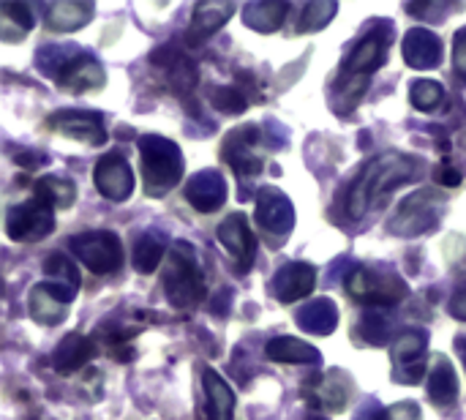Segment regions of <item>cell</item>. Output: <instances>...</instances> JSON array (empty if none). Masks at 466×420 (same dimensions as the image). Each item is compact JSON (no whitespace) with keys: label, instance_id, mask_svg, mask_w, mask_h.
I'll return each mask as SVG.
<instances>
[{"label":"cell","instance_id":"cell-3","mask_svg":"<svg viewBox=\"0 0 466 420\" xmlns=\"http://www.w3.org/2000/svg\"><path fill=\"white\" fill-rule=\"evenodd\" d=\"M142 153V172H145V191L147 197L169 194L183 178V156L180 148L164 137L147 134L139 139Z\"/></svg>","mask_w":466,"mask_h":420},{"label":"cell","instance_id":"cell-25","mask_svg":"<svg viewBox=\"0 0 466 420\" xmlns=\"http://www.w3.org/2000/svg\"><path fill=\"white\" fill-rule=\"evenodd\" d=\"M429 399L437 407H451L459 399V380L456 369L445 355H437L429 372Z\"/></svg>","mask_w":466,"mask_h":420},{"label":"cell","instance_id":"cell-5","mask_svg":"<svg viewBox=\"0 0 466 420\" xmlns=\"http://www.w3.org/2000/svg\"><path fill=\"white\" fill-rule=\"evenodd\" d=\"M347 292L371 309H382V306H393L407 295V284L393 276V273H382V271H369V268H358L350 279H347Z\"/></svg>","mask_w":466,"mask_h":420},{"label":"cell","instance_id":"cell-23","mask_svg":"<svg viewBox=\"0 0 466 420\" xmlns=\"http://www.w3.org/2000/svg\"><path fill=\"white\" fill-rule=\"evenodd\" d=\"M93 355H96V342H93V339L79 336V333H68V336L57 344L52 364H55V369H57L60 374H74V372L85 369V366L90 364Z\"/></svg>","mask_w":466,"mask_h":420},{"label":"cell","instance_id":"cell-19","mask_svg":"<svg viewBox=\"0 0 466 420\" xmlns=\"http://www.w3.org/2000/svg\"><path fill=\"white\" fill-rule=\"evenodd\" d=\"M153 60V66H158L164 74H167V79H169V85L175 87V90H180V93H188L194 85H197V66L180 52V49H175V46H161V49H156V55L150 57Z\"/></svg>","mask_w":466,"mask_h":420},{"label":"cell","instance_id":"cell-32","mask_svg":"<svg viewBox=\"0 0 466 420\" xmlns=\"http://www.w3.org/2000/svg\"><path fill=\"white\" fill-rule=\"evenodd\" d=\"M167 243L158 232H145L137 243H134V268L139 273H153L158 268V262L164 260Z\"/></svg>","mask_w":466,"mask_h":420},{"label":"cell","instance_id":"cell-15","mask_svg":"<svg viewBox=\"0 0 466 420\" xmlns=\"http://www.w3.org/2000/svg\"><path fill=\"white\" fill-rule=\"evenodd\" d=\"M104 82H106V77H104L101 63L87 55H74L57 68V85L68 93L101 90Z\"/></svg>","mask_w":466,"mask_h":420},{"label":"cell","instance_id":"cell-40","mask_svg":"<svg viewBox=\"0 0 466 420\" xmlns=\"http://www.w3.org/2000/svg\"><path fill=\"white\" fill-rule=\"evenodd\" d=\"M434 178H437V183H442V186H459V183H461V172H459L456 167H451L448 159L437 167Z\"/></svg>","mask_w":466,"mask_h":420},{"label":"cell","instance_id":"cell-26","mask_svg":"<svg viewBox=\"0 0 466 420\" xmlns=\"http://www.w3.org/2000/svg\"><path fill=\"white\" fill-rule=\"evenodd\" d=\"M93 14L90 3H79V0H57L46 8V27L57 30V33H68V30H79Z\"/></svg>","mask_w":466,"mask_h":420},{"label":"cell","instance_id":"cell-12","mask_svg":"<svg viewBox=\"0 0 466 420\" xmlns=\"http://www.w3.org/2000/svg\"><path fill=\"white\" fill-rule=\"evenodd\" d=\"M93 180H96V189H98L106 200H112V202H123V200H128L131 191H134V169H131V164H128L120 153L104 156V159L96 164Z\"/></svg>","mask_w":466,"mask_h":420},{"label":"cell","instance_id":"cell-38","mask_svg":"<svg viewBox=\"0 0 466 420\" xmlns=\"http://www.w3.org/2000/svg\"><path fill=\"white\" fill-rule=\"evenodd\" d=\"M385 420H420V407L412 402H401V405L385 410Z\"/></svg>","mask_w":466,"mask_h":420},{"label":"cell","instance_id":"cell-14","mask_svg":"<svg viewBox=\"0 0 466 420\" xmlns=\"http://www.w3.org/2000/svg\"><path fill=\"white\" fill-rule=\"evenodd\" d=\"M218 241L221 246L238 260V268L240 273H246L254 262V254H257V241H254V232L246 221L243 213H232L227 216L221 224H218Z\"/></svg>","mask_w":466,"mask_h":420},{"label":"cell","instance_id":"cell-42","mask_svg":"<svg viewBox=\"0 0 466 420\" xmlns=\"http://www.w3.org/2000/svg\"><path fill=\"white\" fill-rule=\"evenodd\" d=\"M358 420H385V413H380L377 407H374V410H363Z\"/></svg>","mask_w":466,"mask_h":420},{"label":"cell","instance_id":"cell-2","mask_svg":"<svg viewBox=\"0 0 466 420\" xmlns=\"http://www.w3.org/2000/svg\"><path fill=\"white\" fill-rule=\"evenodd\" d=\"M393 30L390 25L380 22L374 30H369L352 49V55L347 57L339 82H336V104L341 109H350L358 104V98L366 90L369 77L388 60V46H390Z\"/></svg>","mask_w":466,"mask_h":420},{"label":"cell","instance_id":"cell-30","mask_svg":"<svg viewBox=\"0 0 466 420\" xmlns=\"http://www.w3.org/2000/svg\"><path fill=\"white\" fill-rule=\"evenodd\" d=\"M0 16H3V25H0V38L3 41H16L22 36L30 33L33 27V14L25 3H3L0 5Z\"/></svg>","mask_w":466,"mask_h":420},{"label":"cell","instance_id":"cell-24","mask_svg":"<svg viewBox=\"0 0 466 420\" xmlns=\"http://www.w3.org/2000/svg\"><path fill=\"white\" fill-rule=\"evenodd\" d=\"M68 301H63L49 284H35L30 290V298H27V306H30V317L41 325H57L66 320L68 314Z\"/></svg>","mask_w":466,"mask_h":420},{"label":"cell","instance_id":"cell-13","mask_svg":"<svg viewBox=\"0 0 466 420\" xmlns=\"http://www.w3.org/2000/svg\"><path fill=\"white\" fill-rule=\"evenodd\" d=\"M46 126L52 131H57L63 137H71V139H79L85 145H104L106 142L104 120H101V115H93V112H79V109L57 112V115L49 118Z\"/></svg>","mask_w":466,"mask_h":420},{"label":"cell","instance_id":"cell-9","mask_svg":"<svg viewBox=\"0 0 466 420\" xmlns=\"http://www.w3.org/2000/svg\"><path fill=\"white\" fill-rule=\"evenodd\" d=\"M393 358V377L404 385H418L429 372V353H426V333L404 331L390 350Z\"/></svg>","mask_w":466,"mask_h":420},{"label":"cell","instance_id":"cell-36","mask_svg":"<svg viewBox=\"0 0 466 420\" xmlns=\"http://www.w3.org/2000/svg\"><path fill=\"white\" fill-rule=\"evenodd\" d=\"M360 331H363V336H366L371 344H385V342L390 339V323H388V317H385L382 312H377V309L366 312V317L360 320Z\"/></svg>","mask_w":466,"mask_h":420},{"label":"cell","instance_id":"cell-27","mask_svg":"<svg viewBox=\"0 0 466 420\" xmlns=\"http://www.w3.org/2000/svg\"><path fill=\"white\" fill-rule=\"evenodd\" d=\"M44 271H46V276H49L46 284H49L63 301L71 303V298H74L76 290H79V273H76L74 262H71L66 254H57V251H55V254H49Z\"/></svg>","mask_w":466,"mask_h":420},{"label":"cell","instance_id":"cell-22","mask_svg":"<svg viewBox=\"0 0 466 420\" xmlns=\"http://www.w3.org/2000/svg\"><path fill=\"white\" fill-rule=\"evenodd\" d=\"M186 197H188V202L197 210L210 213V210H216V208L224 205V200H227V183H224V178L218 172H199V175L191 178V183L186 189Z\"/></svg>","mask_w":466,"mask_h":420},{"label":"cell","instance_id":"cell-41","mask_svg":"<svg viewBox=\"0 0 466 420\" xmlns=\"http://www.w3.org/2000/svg\"><path fill=\"white\" fill-rule=\"evenodd\" d=\"M451 314H453L456 320L466 323V287H461V290L453 295V301H451Z\"/></svg>","mask_w":466,"mask_h":420},{"label":"cell","instance_id":"cell-29","mask_svg":"<svg viewBox=\"0 0 466 420\" xmlns=\"http://www.w3.org/2000/svg\"><path fill=\"white\" fill-rule=\"evenodd\" d=\"M268 358L276 361V364H311V366H317L322 361L319 353L311 344H306L300 339H292V336L273 339L268 344Z\"/></svg>","mask_w":466,"mask_h":420},{"label":"cell","instance_id":"cell-10","mask_svg":"<svg viewBox=\"0 0 466 420\" xmlns=\"http://www.w3.org/2000/svg\"><path fill=\"white\" fill-rule=\"evenodd\" d=\"M350 396H352V380L339 369L328 374H317L303 388V399L319 413H341L350 405Z\"/></svg>","mask_w":466,"mask_h":420},{"label":"cell","instance_id":"cell-16","mask_svg":"<svg viewBox=\"0 0 466 420\" xmlns=\"http://www.w3.org/2000/svg\"><path fill=\"white\" fill-rule=\"evenodd\" d=\"M257 221L270 235H287L295 224V210L279 189H262L257 200Z\"/></svg>","mask_w":466,"mask_h":420},{"label":"cell","instance_id":"cell-11","mask_svg":"<svg viewBox=\"0 0 466 420\" xmlns=\"http://www.w3.org/2000/svg\"><path fill=\"white\" fill-rule=\"evenodd\" d=\"M262 139V131H257V126H243L235 128L227 139H224V159L232 164V169L243 178H254L262 169V156L257 153V145Z\"/></svg>","mask_w":466,"mask_h":420},{"label":"cell","instance_id":"cell-4","mask_svg":"<svg viewBox=\"0 0 466 420\" xmlns=\"http://www.w3.org/2000/svg\"><path fill=\"white\" fill-rule=\"evenodd\" d=\"M164 290L169 303L177 309H191L205 298V276L188 243H175L164 271Z\"/></svg>","mask_w":466,"mask_h":420},{"label":"cell","instance_id":"cell-21","mask_svg":"<svg viewBox=\"0 0 466 420\" xmlns=\"http://www.w3.org/2000/svg\"><path fill=\"white\" fill-rule=\"evenodd\" d=\"M202 388H205V420H232L235 413V394L224 377L213 369H202Z\"/></svg>","mask_w":466,"mask_h":420},{"label":"cell","instance_id":"cell-37","mask_svg":"<svg viewBox=\"0 0 466 420\" xmlns=\"http://www.w3.org/2000/svg\"><path fill=\"white\" fill-rule=\"evenodd\" d=\"M213 104H216V109H221L227 115H238V112H246L248 96L240 87H218L213 93Z\"/></svg>","mask_w":466,"mask_h":420},{"label":"cell","instance_id":"cell-31","mask_svg":"<svg viewBox=\"0 0 466 420\" xmlns=\"http://www.w3.org/2000/svg\"><path fill=\"white\" fill-rule=\"evenodd\" d=\"M287 11H289L287 3H251V5L243 8V19H246L248 27L270 33L284 22Z\"/></svg>","mask_w":466,"mask_h":420},{"label":"cell","instance_id":"cell-39","mask_svg":"<svg viewBox=\"0 0 466 420\" xmlns=\"http://www.w3.org/2000/svg\"><path fill=\"white\" fill-rule=\"evenodd\" d=\"M453 60H456V74L466 79V27L456 33V46H453Z\"/></svg>","mask_w":466,"mask_h":420},{"label":"cell","instance_id":"cell-18","mask_svg":"<svg viewBox=\"0 0 466 420\" xmlns=\"http://www.w3.org/2000/svg\"><path fill=\"white\" fill-rule=\"evenodd\" d=\"M235 3H199L194 8V22L186 33V44L188 46H199L202 41H208L232 14H235Z\"/></svg>","mask_w":466,"mask_h":420},{"label":"cell","instance_id":"cell-6","mask_svg":"<svg viewBox=\"0 0 466 420\" xmlns=\"http://www.w3.org/2000/svg\"><path fill=\"white\" fill-rule=\"evenodd\" d=\"M71 251L79 257V262L98 273V276H106V273H115L120 265H123V243L117 241V235L112 232H85V235H76L71 238Z\"/></svg>","mask_w":466,"mask_h":420},{"label":"cell","instance_id":"cell-8","mask_svg":"<svg viewBox=\"0 0 466 420\" xmlns=\"http://www.w3.org/2000/svg\"><path fill=\"white\" fill-rule=\"evenodd\" d=\"M437 197L440 194H434L429 189L407 197L399 205V210H396V216L390 221V232L410 238V235H420L426 230H431L440 221V213H442V200H437Z\"/></svg>","mask_w":466,"mask_h":420},{"label":"cell","instance_id":"cell-43","mask_svg":"<svg viewBox=\"0 0 466 420\" xmlns=\"http://www.w3.org/2000/svg\"><path fill=\"white\" fill-rule=\"evenodd\" d=\"M456 347L461 350V358H464V366H466V336H461V339L456 342Z\"/></svg>","mask_w":466,"mask_h":420},{"label":"cell","instance_id":"cell-35","mask_svg":"<svg viewBox=\"0 0 466 420\" xmlns=\"http://www.w3.org/2000/svg\"><path fill=\"white\" fill-rule=\"evenodd\" d=\"M412 104L420 109V112H434L442 101H445V90L440 82H431V79H420L412 85V93H410Z\"/></svg>","mask_w":466,"mask_h":420},{"label":"cell","instance_id":"cell-7","mask_svg":"<svg viewBox=\"0 0 466 420\" xmlns=\"http://www.w3.org/2000/svg\"><path fill=\"white\" fill-rule=\"evenodd\" d=\"M55 208L41 200V197H33V200H25L22 205H14L8 208V216H5V232L11 241H25V243H33V241H41L44 235H49L55 230V219H52Z\"/></svg>","mask_w":466,"mask_h":420},{"label":"cell","instance_id":"cell-28","mask_svg":"<svg viewBox=\"0 0 466 420\" xmlns=\"http://www.w3.org/2000/svg\"><path fill=\"white\" fill-rule=\"evenodd\" d=\"M298 323L309 331V333H317V336H328L336 331L339 325V309L333 301H314L309 303L306 309L298 312Z\"/></svg>","mask_w":466,"mask_h":420},{"label":"cell","instance_id":"cell-20","mask_svg":"<svg viewBox=\"0 0 466 420\" xmlns=\"http://www.w3.org/2000/svg\"><path fill=\"white\" fill-rule=\"evenodd\" d=\"M404 57L412 68H437L442 60V44L431 30L415 27L404 38Z\"/></svg>","mask_w":466,"mask_h":420},{"label":"cell","instance_id":"cell-1","mask_svg":"<svg viewBox=\"0 0 466 420\" xmlns=\"http://www.w3.org/2000/svg\"><path fill=\"white\" fill-rule=\"evenodd\" d=\"M420 169H423V161L420 159H410L404 153H382V156L371 159L366 164V169L350 186L347 213L352 219H363L369 210L382 205L385 197L393 189L415 180Z\"/></svg>","mask_w":466,"mask_h":420},{"label":"cell","instance_id":"cell-33","mask_svg":"<svg viewBox=\"0 0 466 420\" xmlns=\"http://www.w3.org/2000/svg\"><path fill=\"white\" fill-rule=\"evenodd\" d=\"M35 197L46 200L52 208H71L74 197H76V189L66 178H41L35 183Z\"/></svg>","mask_w":466,"mask_h":420},{"label":"cell","instance_id":"cell-17","mask_svg":"<svg viewBox=\"0 0 466 420\" xmlns=\"http://www.w3.org/2000/svg\"><path fill=\"white\" fill-rule=\"evenodd\" d=\"M317 282V271L306 262H289L284 265L276 279H273V295L281 303H295L300 298H306L314 290Z\"/></svg>","mask_w":466,"mask_h":420},{"label":"cell","instance_id":"cell-34","mask_svg":"<svg viewBox=\"0 0 466 420\" xmlns=\"http://www.w3.org/2000/svg\"><path fill=\"white\" fill-rule=\"evenodd\" d=\"M336 8H339V5H336V3H328V0L309 3V5L303 8V14H300V25H298V30H300V33L322 30V27L333 19Z\"/></svg>","mask_w":466,"mask_h":420}]
</instances>
